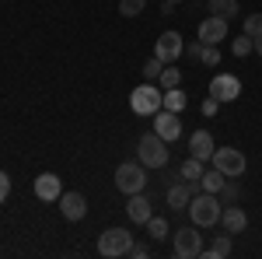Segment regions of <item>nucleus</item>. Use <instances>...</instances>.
<instances>
[{"label":"nucleus","instance_id":"5701e85b","mask_svg":"<svg viewBox=\"0 0 262 259\" xmlns=\"http://www.w3.org/2000/svg\"><path fill=\"white\" fill-rule=\"evenodd\" d=\"M158 84H161V91H168V88H182V70L179 67H168L164 63L161 77H158Z\"/></svg>","mask_w":262,"mask_h":259},{"label":"nucleus","instance_id":"dca6fc26","mask_svg":"<svg viewBox=\"0 0 262 259\" xmlns=\"http://www.w3.org/2000/svg\"><path fill=\"white\" fill-rule=\"evenodd\" d=\"M221 224H224V231H231V235H242L245 228H248V214H245L242 207H224L221 210Z\"/></svg>","mask_w":262,"mask_h":259},{"label":"nucleus","instance_id":"cd10ccee","mask_svg":"<svg viewBox=\"0 0 262 259\" xmlns=\"http://www.w3.org/2000/svg\"><path fill=\"white\" fill-rule=\"evenodd\" d=\"M143 7H147V0H119V14L122 18H137Z\"/></svg>","mask_w":262,"mask_h":259},{"label":"nucleus","instance_id":"9d476101","mask_svg":"<svg viewBox=\"0 0 262 259\" xmlns=\"http://www.w3.org/2000/svg\"><path fill=\"white\" fill-rule=\"evenodd\" d=\"M203 186L200 182H175V186H168V207H171V210H189V200L196 196V193H200Z\"/></svg>","mask_w":262,"mask_h":259},{"label":"nucleus","instance_id":"f704fd0d","mask_svg":"<svg viewBox=\"0 0 262 259\" xmlns=\"http://www.w3.org/2000/svg\"><path fill=\"white\" fill-rule=\"evenodd\" d=\"M255 53H259V56H262V35H259V39H255Z\"/></svg>","mask_w":262,"mask_h":259},{"label":"nucleus","instance_id":"a211bd4d","mask_svg":"<svg viewBox=\"0 0 262 259\" xmlns=\"http://www.w3.org/2000/svg\"><path fill=\"white\" fill-rule=\"evenodd\" d=\"M203 256L206 259H227L231 256V231L227 235H217V238L210 242V249H203Z\"/></svg>","mask_w":262,"mask_h":259},{"label":"nucleus","instance_id":"473e14b6","mask_svg":"<svg viewBox=\"0 0 262 259\" xmlns=\"http://www.w3.org/2000/svg\"><path fill=\"white\" fill-rule=\"evenodd\" d=\"M7 196H11V175H7V172H0V203H4Z\"/></svg>","mask_w":262,"mask_h":259},{"label":"nucleus","instance_id":"f3484780","mask_svg":"<svg viewBox=\"0 0 262 259\" xmlns=\"http://www.w3.org/2000/svg\"><path fill=\"white\" fill-rule=\"evenodd\" d=\"M126 214H129L133 224H147V221H150V203H147V196H143V193H133L129 203H126Z\"/></svg>","mask_w":262,"mask_h":259},{"label":"nucleus","instance_id":"393cba45","mask_svg":"<svg viewBox=\"0 0 262 259\" xmlns=\"http://www.w3.org/2000/svg\"><path fill=\"white\" fill-rule=\"evenodd\" d=\"M147 231H150V238H154V242H161V238H168V235H171L168 221H164V217H154V214H150V221H147Z\"/></svg>","mask_w":262,"mask_h":259},{"label":"nucleus","instance_id":"2f4dec72","mask_svg":"<svg viewBox=\"0 0 262 259\" xmlns=\"http://www.w3.org/2000/svg\"><path fill=\"white\" fill-rule=\"evenodd\" d=\"M129 256H133V259H147V256H150V249H147L143 242H133V245H129Z\"/></svg>","mask_w":262,"mask_h":259},{"label":"nucleus","instance_id":"7c9ffc66","mask_svg":"<svg viewBox=\"0 0 262 259\" xmlns=\"http://www.w3.org/2000/svg\"><path fill=\"white\" fill-rule=\"evenodd\" d=\"M217 112H221V102L213 98V95H206V98H203V116L210 119V116H217Z\"/></svg>","mask_w":262,"mask_h":259},{"label":"nucleus","instance_id":"bb28decb","mask_svg":"<svg viewBox=\"0 0 262 259\" xmlns=\"http://www.w3.org/2000/svg\"><path fill=\"white\" fill-rule=\"evenodd\" d=\"M245 35H252V39H259V35H262V11L245 14Z\"/></svg>","mask_w":262,"mask_h":259},{"label":"nucleus","instance_id":"f257e3e1","mask_svg":"<svg viewBox=\"0 0 262 259\" xmlns=\"http://www.w3.org/2000/svg\"><path fill=\"white\" fill-rule=\"evenodd\" d=\"M221 210L224 203L217 193H196V196L189 200V217H192V224H200V228H213V224H221Z\"/></svg>","mask_w":262,"mask_h":259},{"label":"nucleus","instance_id":"4468645a","mask_svg":"<svg viewBox=\"0 0 262 259\" xmlns=\"http://www.w3.org/2000/svg\"><path fill=\"white\" fill-rule=\"evenodd\" d=\"M35 196L46 200V203L60 200V196H63V182H60V175H53V172H42L39 179H35Z\"/></svg>","mask_w":262,"mask_h":259},{"label":"nucleus","instance_id":"4be33fe9","mask_svg":"<svg viewBox=\"0 0 262 259\" xmlns=\"http://www.w3.org/2000/svg\"><path fill=\"white\" fill-rule=\"evenodd\" d=\"M179 175H182V179H185V182H200V179H203V161H200V158H192V154H189V161H182Z\"/></svg>","mask_w":262,"mask_h":259},{"label":"nucleus","instance_id":"39448f33","mask_svg":"<svg viewBox=\"0 0 262 259\" xmlns=\"http://www.w3.org/2000/svg\"><path fill=\"white\" fill-rule=\"evenodd\" d=\"M129 245H133V235L126 228H108L98 235V252L105 259H119V256H129Z\"/></svg>","mask_w":262,"mask_h":259},{"label":"nucleus","instance_id":"c756f323","mask_svg":"<svg viewBox=\"0 0 262 259\" xmlns=\"http://www.w3.org/2000/svg\"><path fill=\"white\" fill-rule=\"evenodd\" d=\"M203 63H206V67H217V63H221V49H217V46H206V42H203V56H200Z\"/></svg>","mask_w":262,"mask_h":259},{"label":"nucleus","instance_id":"9b49d317","mask_svg":"<svg viewBox=\"0 0 262 259\" xmlns=\"http://www.w3.org/2000/svg\"><path fill=\"white\" fill-rule=\"evenodd\" d=\"M154 133H158V137H164V140H179V133H182L179 112H168V109L154 112Z\"/></svg>","mask_w":262,"mask_h":259},{"label":"nucleus","instance_id":"7ed1b4c3","mask_svg":"<svg viewBox=\"0 0 262 259\" xmlns=\"http://www.w3.org/2000/svg\"><path fill=\"white\" fill-rule=\"evenodd\" d=\"M137 161H140L143 168H164V165H168V140L158 137L154 130L143 133V137L137 140Z\"/></svg>","mask_w":262,"mask_h":259},{"label":"nucleus","instance_id":"1a4fd4ad","mask_svg":"<svg viewBox=\"0 0 262 259\" xmlns=\"http://www.w3.org/2000/svg\"><path fill=\"white\" fill-rule=\"evenodd\" d=\"M210 95L221 102H234L238 95H242V81L234 77V74H217V77L210 81Z\"/></svg>","mask_w":262,"mask_h":259},{"label":"nucleus","instance_id":"423d86ee","mask_svg":"<svg viewBox=\"0 0 262 259\" xmlns=\"http://www.w3.org/2000/svg\"><path fill=\"white\" fill-rule=\"evenodd\" d=\"M171 249L179 259H196L203 256V235H200V224H189V228H179L171 235Z\"/></svg>","mask_w":262,"mask_h":259},{"label":"nucleus","instance_id":"f03ea898","mask_svg":"<svg viewBox=\"0 0 262 259\" xmlns=\"http://www.w3.org/2000/svg\"><path fill=\"white\" fill-rule=\"evenodd\" d=\"M161 102H164V91H161L158 81H143L140 88L129 91V109H133L137 116H154V112H161Z\"/></svg>","mask_w":262,"mask_h":259},{"label":"nucleus","instance_id":"412c9836","mask_svg":"<svg viewBox=\"0 0 262 259\" xmlns=\"http://www.w3.org/2000/svg\"><path fill=\"white\" fill-rule=\"evenodd\" d=\"M210 4V11L217 14V18H224V21H231L242 7H238V0H206Z\"/></svg>","mask_w":262,"mask_h":259},{"label":"nucleus","instance_id":"f8f14e48","mask_svg":"<svg viewBox=\"0 0 262 259\" xmlns=\"http://www.w3.org/2000/svg\"><path fill=\"white\" fill-rule=\"evenodd\" d=\"M221 39H227V21L217 18V14L203 18V21H200V42H206V46H217Z\"/></svg>","mask_w":262,"mask_h":259},{"label":"nucleus","instance_id":"20e7f679","mask_svg":"<svg viewBox=\"0 0 262 259\" xmlns=\"http://www.w3.org/2000/svg\"><path fill=\"white\" fill-rule=\"evenodd\" d=\"M116 189L122 196H133V193H143L147 189V168L140 161H122L116 168Z\"/></svg>","mask_w":262,"mask_h":259},{"label":"nucleus","instance_id":"a878e982","mask_svg":"<svg viewBox=\"0 0 262 259\" xmlns=\"http://www.w3.org/2000/svg\"><path fill=\"white\" fill-rule=\"evenodd\" d=\"M231 49H234V56H252V53H255V39H252V35H238V39L231 42Z\"/></svg>","mask_w":262,"mask_h":259},{"label":"nucleus","instance_id":"6ab92c4d","mask_svg":"<svg viewBox=\"0 0 262 259\" xmlns=\"http://www.w3.org/2000/svg\"><path fill=\"white\" fill-rule=\"evenodd\" d=\"M224 182H227V175H224L221 168H203V179H200L203 193H221Z\"/></svg>","mask_w":262,"mask_h":259},{"label":"nucleus","instance_id":"2eb2a0df","mask_svg":"<svg viewBox=\"0 0 262 259\" xmlns=\"http://www.w3.org/2000/svg\"><path fill=\"white\" fill-rule=\"evenodd\" d=\"M60 214L67 221H84V214H88V200H84L81 193H63L60 196Z\"/></svg>","mask_w":262,"mask_h":259},{"label":"nucleus","instance_id":"c85d7f7f","mask_svg":"<svg viewBox=\"0 0 262 259\" xmlns=\"http://www.w3.org/2000/svg\"><path fill=\"white\" fill-rule=\"evenodd\" d=\"M161 70H164V63L158 60V56H150V60L143 63V81H158V77H161Z\"/></svg>","mask_w":262,"mask_h":259},{"label":"nucleus","instance_id":"0eeeda50","mask_svg":"<svg viewBox=\"0 0 262 259\" xmlns=\"http://www.w3.org/2000/svg\"><path fill=\"white\" fill-rule=\"evenodd\" d=\"M210 161H213V168H221L227 179H238V175H245V168H248V158H245L238 147H217Z\"/></svg>","mask_w":262,"mask_h":259},{"label":"nucleus","instance_id":"ddd939ff","mask_svg":"<svg viewBox=\"0 0 262 259\" xmlns=\"http://www.w3.org/2000/svg\"><path fill=\"white\" fill-rule=\"evenodd\" d=\"M213 151H217V144H213V137H210V130H196V133L189 137V154L200 158L203 165L213 158Z\"/></svg>","mask_w":262,"mask_h":259},{"label":"nucleus","instance_id":"6e6552de","mask_svg":"<svg viewBox=\"0 0 262 259\" xmlns=\"http://www.w3.org/2000/svg\"><path fill=\"white\" fill-rule=\"evenodd\" d=\"M182 53H185V42H182L179 32H171V28H168V32L158 35V42H154V56H158L161 63H179Z\"/></svg>","mask_w":262,"mask_h":259},{"label":"nucleus","instance_id":"72a5a7b5","mask_svg":"<svg viewBox=\"0 0 262 259\" xmlns=\"http://www.w3.org/2000/svg\"><path fill=\"white\" fill-rule=\"evenodd\" d=\"M185 56L200 60V56H203V42H200V39H196V42H189V46H185Z\"/></svg>","mask_w":262,"mask_h":259},{"label":"nucleus","instance_id":"b1692460","mask_svg":"<svg viewBox=\"0 0 262 259\" xmlns=\"http://www.w3.org/2000/svg\"><path fill=\"white\" fill-rule=\"evenodd\" d=\"M217 196H221V203H224V207L238 203V196H242V186H238V179H227V182L221 186V193H217Z\"/></svg>","mask_w":262,"mask_h":259},{"label":"nucleus","instance_id":"aec40b11","mask_svg":"<svg viewBox=\"0 0 262 259\" xmlns=\"http://www.w3.org/2000/svg\"><path fill=\"white\" fill-rule=\"evenodd\" d=\"M189 105V98H185V91L182 88H168L164 91V102H161V109H168V112H179L182 116V109Z\"/></svg>","mask_w":262,"mask_h":259},{"label":"nucleus","instance_id":"c9c22d12","mask_svg":"<svg viewBox=\"0 0 262 259\" xmlns=\"http://www.w3.org/2000/svg\"><path fill=\"white\" fill-rule=\"evenodd\" d=\"M168 4H175V7H179V4H182V0H168Z\"/></svg>","mask_w":262,"mask_h":259}]
</instances>
